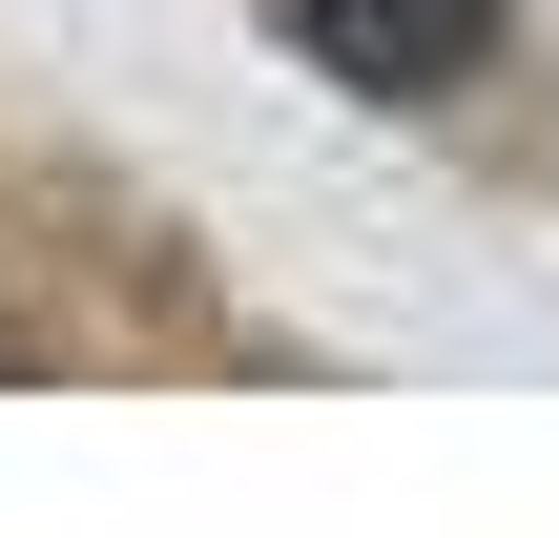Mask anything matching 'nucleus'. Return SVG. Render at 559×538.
<instances>
[{
  "instance_id": "obj_2",
  "label": "nucleus",
  "mask_w": 559,
  "mask_h": 538,
  "mask_svg": "<svg viewBox=\"0 0 559 538\" xmlns=\"http://www.w3.org/2000/svg\"><path fill=\"white\" fill-rule=\"evenodd\" d=\"M0 373H41V352H21V332H0Z\"/></svg>"
},
{
  "instance_id": "obj_1",
  "label": "nucleus",
  "mask_w": 559,
  "mask_h": 538,
  "mask_svg": "<svg viewBox=\"0 0 559 538\" xmlns=\"http://www.w3.org/2000/svg\"><path fill=\"white\" fill-rule=\"evenodd\" d=\"M270 21H290V62L353 83V104H436V83L498 62V0H270Z\"/></svg>"
}]
</instances>
